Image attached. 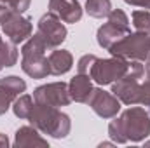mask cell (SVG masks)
Returning <instances> with one entry per match:
<instances>
[{
	"mask_svg": "<svg viewBox=\"0 0 150 148\" xmlns=\"http://www.w3.org/2000/svg\"><path fill=\"white\" fill-rule=\"evenodd\" d=\"M30 124L38 129L42 134H49L52 138H67L72 124H70V117L67 113H61L54 106H47V105H33V110L28 117Z\"/></svg>",
	"mask_w": 150,
	"mask_h": 148,
	"instance_id": "obj_1",
	"label": "cell"
},
{
	"mask_svg": "<svg viewBox=\"0 0 150 148\" xmlns=\"http://www.w3.org/2000/svg\"><path fill=\"white\" fill-rule=\"evenodd\" d=\"M122 132L127 141L140 143L150 134V113L143 106H133L122 111L119 117Z\"/></svg>",
	"mask_w": 150,
	"mask_h": 148,
	"instance_id": "obj_2",
	"label": "cell"
},
{
	"mask_svg": "<svg viewBox=\"0 0 150 148\" xmlns=\"http://www.w3.org/2000/svg\"><path fill=\"white\" fill-rule=\"evenodd\" d=\"M112 56L122 58V59H134V61H147L150 51V35L143 32L136 33H127L115 42L112 47L108 49Z\"/></svg>",
	"mask_w": 150,
	"mask_h": 148,
	"instance_id": "obj_3",
	"label": "cell"
},
{
	"mask_svg": "<svg viewBox=\"0 0 150 148\" xmlns=\"http://www.w3.org/2000/svg\"><path fill=\"white\" fill-rule=\"evenodd\" d=\"M129 68V61L127 59H122V58H117L112 56L108 59H96L89 77L98 84V85H108L113 84L115 80H119L120 77H124L126 72Z\"/></svg>",
	"mask_w": 150,
	"mask_h": 148,
	"instance_id": "obj_4",
	"label": "cell"
},
{
	"mask_svg": "<svg viewBox=\"0 0 150 148\" xmlns=\"http://www.w3.org/2000/svg\"><path fill=\"white\" fill-rule=\"evenodd\" d=\"M33 101L38 105H47V106H54V108L70 105L72 98L68 92V84L52 82V84L40 85L33 91Z\"/></svg>",
	"mask_w": 150,
	"mask_h": 148,
	"instance_id": "obj_5",
	"label": "cell"
},
{
	"mask_svg": "<svg viewBox=\"0 0 150 148\" xmlns=\"http://www.w3.org/2000/svg\"><path fill=\"white\" fill-rule=\"evenodd\" d=\"M37 33L45 40V44L49 45V49H56L67 38V26L63 25V21L56 14L47 12V14H44L38 19Z\"/></svg>",
	"mask_w": 150,
	"mask_h": 148,
	"instance_id": "obj_6",
	"label": "cell"
},
{
	"mask_svg": "<svg viewBox=\"0 0 150 148\" xmlns=\"http://www.w3.org/2000/svg\"><path fill=\"white\" fill-rule=\"evenodd\" d=\"M87 105L101 118H113L120 110V99L115 94H112V91L107 92L103 89H93Z\"/></svg>",
	"mask_w": 150,
	"mask_h": 148,
	"instance_id": "obj_7",
	"label": "cell"
},
{
	"mask_svg": "<svg viewBox=\"0 0 150 148\" xmlns=\"http://www.w3.org/2000/svg\"><path fill=\"white\" fill-rule=\"evenodd\" d=\"M2 30L5 33V37L9 38L11 42L14 44H21V42H26L28 38L32 37V32H33V23L30 18H25L18 12H12L7 21L2 25Z\"/></svg>",
	"mask_w": 150,
	"mask_h": 148,
	"instance_id": "obj_8",
	"label": "cell"
},
{
	"mask_svg": "<svg viewBox=\"0 0 150 148\" xmlns=\"http://www.w3.org/2000/svg\"><path fill=\"white\" fill-rule=\"evenodd\" d=\"M112 94H115L120 103L131 106V105H138V94H140V80L124 75L119 80H115L112 84Z\"/></svg>",
	"mask_w": 150,
	"mask_h": 148,
	"instance_id": "obj_9",
	"label": "cell"
},
{
	"mask_svg": "<svg viewBox=\"0 0 150 148\" xmlns=\"http://www.w3.org/2000/svg\"><path fill=\"white\" fill-rule=\"evenodd\" d=\"M49 12L56 14L63 23H77L82 18L79 0H49Z\"/></svg>",
	"mask_w": 150,
	"mask_h": 148,
	"instance_id": "obj_10",
	"label": "cell"
},
{
	"mask_svg": "<svg viewBox=\"0 0 150 148\" xmlns=\"http://www.w3.org/2000/svg\"><path fill=\"white\" fill-rule=\"evenodd\" d=\"M21 70L32 78H45L51 75L49 59L45 54H26L21 58Z\"/></svg>",
	"mask_w": 150,
	"mask_h": 148,
	"instance_id": "obj_11",
	"label": "cell"
},
{
	"mask_svg": "<svg viewBox=\"0 0 150 148\" xmlns=\"http://www.w3.org/2000/svg\"><path fill=\"white\" fill-rule=\"evenodd\" d=\"M93 78L87 73H77L68 84V92L72 101L77 103H87L91 92H93Z\"/></svg>",
	"mask_w": 150,
	"mask_h": 148,
	"instance_id": "obj_12",
	"label": "cell"
},
{
	"mask_svg": "<svg viewBox=\"0 0 150 148\" xmlns=\"http://www.w3.org/2000/svg\"><path fill=\"white\" fill-rule=\"evenodd\" d=\"M14 147L18 148H30V147H49L47 140L40 136V131L33 125H23L16 131L14 138Z\"/></svg>",
	"mask_w": 150,
	"mask_h": 148,
	"instance_id": "obj_13",
	"label": "cell"
},
{
	"mask_svg": "<svg viewBox=\"0 0 150 148\" xmlns=\"http://www.w3.org/2000/svg\"><path fill=\"white\" fill-rule=\"evenodd\" d=\"M49 70L51 75H65L72 70L74 65V56L65 51V49H54L49 54Z\"/></svg>",
	"mask_w": 150,
	"mask_h": 148,
	"instance_id": "obj_14",
	"label": "cell"
},
{
	"mask_svg": "<svg viewBox=\"0 0 150 148\" xmlns=\"http://www.w3.org/2000/svg\"><path fill=\"white\" fill-rule=\"evenodd\" d=\"M124 35H127V33H126L124 30H120L119 26H115L113 23L108 21V23H105V25H101V26L98 28L96 40H98L100 47H103V49H110L113 44L119 42Z\"/></svg>",
	"mask_w": 150,
	"mask_h": 148,
	"instance_id": "obj_15",
	"label": "cell"
},
{
	"mask_svg": "<svg viewBox=\"0 0 150 148\" xmlns=\"http://www.w3.org/2000/svg\"><path fill=\"white\" fill-rule=\"evenodd\" d=\"M112 11V2L110 0H87L86 2V12L91 18H107Z\"/></svg>",
	"mask_w": 150,
	"mask_h": 148,
	"instance_id": "obj_16",
	"label": "cell"
},
{
	"mask_svg": "<svg viewBox=\"0 0 150 148\" xmlns=\"http://www.w3.org/2000/svg\"><path fill=\"white\" fill-rule=\"evenodd\" d=\"M33 105H35V101H33L32 96L21 94V96H18V98L14 99V103H12V111H14V115L19 117V118H28L30 113H32V110H33Z\"/></svg>",
	"mask_w": 150,
	"mask_h": 148,
	"instance_id": "obj_17",
	"label": "cell"
},
{
	"mask_svg": "<svg viewBox=\"0 0 150 148\" xmlns=\"http://www.w3.org/2000/svg\"><path fill=\"white\" fill-rule=\"evenodd\" d=\"M0 87L5 89L7 92H11L14 98H18L26 91V82L23 78L16 77V75H9V77L0 78Z\"/></svg>",
	"mask_w": 150,
	"mask_h": 148,
	"instance_id": "obj_18",
	"label": "cell"
},
{
	"mask_svg": "<svg viewBox=\"0 0 150 148\" xmlns=\"http://www.w3.org/2000/svg\"><path fill=\"white\" fill-rule=\"evenodd\" d=\"M0 59L4 63V66H14L18 61V49L14 42H0Z\"/></svg>",
	"mask_w": 150,
	"mask_h": 148,
	"instance_id": "obj_19",
	"label": "cell"
},
{
	"mask_svg": "<svg viewBox=\"0 0 150 148\" xmlns=\"http://www.w3.org/2000/svg\"><path fill=\"white\" fill-rule=\"evenodd\" d=\"M131 18L136 32H143L150 35V11H134Z\"/></svg>",
	"mask_w": 150,
	"mask_h": 148,
	"instance_id": "obj_20",
	"label": "cell"
},
{
	"mask_svg": "<svg viewBox=\"0 0 150 148\" xmlns=\"http://www.w3.org/2000/svg\"><path fill=\"white\" fill-rule=\"evenodd\" d=\"M107 18H108V21H110V23H113L115 26H119L120 30H124L126 33H131L129 19H127V16H126V12H124V11H120V9H112V11H110V14H108Z\"/></svg>",
	"mask_w": 150,
	"mask_h": 148,
	"instance_id": "obj_21",
	"label": "cell"
},
{
	"mask_svg": "<svg viewBox=\"0 0 150 148\" xmlns=\"http://www.w3.org/2000/svg\"><path fill=\"white\" fill-rule=\"evenodd\" d=\"M108 136L112 138V141L117 143V145H126L127 143V140H126V136L122 132V127H120V120L119 118H113L112 122L108 124Z\"/></svg>",
	"mask_w": 150,
	"mask_h": 148,
	"instance_id": "obj_22",
	"label": "cell"
},
{
	"mask_svg": "<svg viewBox=\"0 0 150 148\" xmlns=\"http://www.w3.org/2000/svg\"><path fill=\"white\" fill-rule=\"evenodd\" d=\"M138 105L147 108L150 113V78H147L143 84H140V94H138Z\"/></svg>",
	"mask_w": 150,
	"mask_h": 148,
	"instance_id": "obj_23",
	"label": "cell"
},
{
	"mask_svg": "<svg viewBox=\"0 0 150 148\" xmlns=\"http://www.w3.org/2000/svg\"><path fill=\"white\" fill-rule=\"evenodd\" d=\"M98 58L94 56V54H86V56H82L80 59H79V63H77V70H79V73H87L91 72V68H93V65H94V61H96Z\"/></svg>",
	"mask_w": 150,
	"mask_h": 148,
	"instance_id": "obj_24",
	"label": "cell"
},
{
	"mask_svg": "<svg viewBox=\"0 0 150 148\" xmlns=\"http://www.w3.org/2000/svg\"><path fill=\"white\" fill-rule=\"evenodd\" d=\"M30 2L32 0H0V4H5V5H9L14 12H18V14H23L28 7H30Z\"/></svg>",
	"mask_w": 150,
	"mask_h": 148,
	"instance_id": "obj_25",
	"label": "cell"
},
{
	"mask_svg": "<svg viewBox=\"0 0 150 148\" xmlns=\"http://www.w3.org/2000/svg\"><path fill=\"white\" fill-rule=\"evenodd\" d=\"M14 99H16V98H14L11 92H7L5 89H2V87H0V115H4L5 111L12 106Z\"/></svg>",
	"mask_w": 150,
	"mask_h": 148,
	"instance_id": "obj_26",
	"label": "cell"
},
{
	"mask_svg": "<svg viewBox=\"0 0 150 148\" xmlns=\"http://www.w3.org/2000/svg\"><path fill=\"white\" fill-rule=\"evenodd\" d=\"M12 12H14V11H12L9 5H5V4H0V26H2V25L7 21V18H9Z\"/></svg>",
	"mask_w": 150,
	"mask_h": 148,
	"instance_id": "obj_27",
	"label": "cell"
},
{
	"mask_svg": "<svg viewBox=\"0 0 150 148\" xmlns=\"http://www.w3.org/2000/svg\"><path fill=\"white\" fill-rule=\"evenodd\" d=\"M126 4H129V5H134V7H143V9H147L150 11V0H124Z\"/></svg>",
	"mask_w": 150,
	"mask_h": 148,
	"instance_id": "obj_28",
	"label": "cell"
},
{
	"mask_svg": "<svg viewBox=\"0 0 150 148\" xmlns=\"http://www.w3.org/2000/svg\"><path fill=\"white\" fill-rule=\"evenodd\" d=\"M9 147V140L5 134H0V148H7Z\"/></svg>",
	"mask_w": 150,
	"mask_h": 148,
	"instance_id": "obj_29",
	"label": "cell"
},
{
	"mask_svg": "<svg viewBox=\"0 0 150 148\" xmlns=\"http://www.w3.org/2000/svg\"><path fill=\"white\" fill-rule=\"evenodd\" d=\"M145 73H147V78H150V59H147V65H145Z\"/></svg>",
	"mask_w": 150,
	"mask_h": 148,
	"instance_id": "obj_30",
	"label": "cell"
},
{
	"mask_svg": "<svg viewBox=\"0 0 150 148\" xmlns=\"http://www.w3.org/2000/svg\"><path fill=\"white\" fill-rule=\"evenodd\" d=\"M2 68H4V63H2V59H0V70H2Z\"/></svg>",
	"mask_w": 150,
	"mask_h": 148,
	"instance_id": "obj_31",
	"label": "cell"
},
{
	"mask_svg": "<svg viewBox=\"0 0 150 148\" xmlns=\"http://www.w3.org/2000/svg\"><path fill=\"white\" fill-rule=\"evenodd\" d=\"M145 145H147V147H150V141H149V143H145Z\"/></svg>",
	"mask_w": 150,
	"mask_h": 148,
	"instance_id": "obj_32",
	"label": "cell"
},
{
	"mask_svg": "<svg viewBox=\"0 0 150 148\" xmlns=\"http://www.w3.org/2000/svg\"><path fill=\"white\" fill-rule=\"evenodd\" d=\"M147 59H150V51H149V58H147Z\"/></svg>",
	"mask_w": 150,
	"mask_h": 148,
	"instance_id": "obj_33",
	"label": "cell"
}]
</instances>
